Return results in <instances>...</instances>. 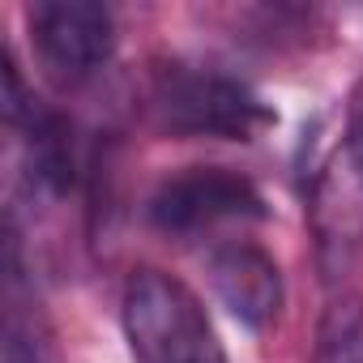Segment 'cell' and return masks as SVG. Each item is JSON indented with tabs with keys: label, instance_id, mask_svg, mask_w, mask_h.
Returning <instances> with one entry per match:
<instances>
[{
	"label": "cell",
	"instance_id": "1",
	"mask_svg": "<svg viewBox=\"0 0 363 363\" xmlns=\"http://www.w3.org/2000/svg\"><path fill=\"white\" fill-rule=\"evenodd\" d=\"M150 116L171 137L257 141L278 124L274 107L231 73L201 65H167L150 86Z\"/></svg>",
	"mask_w": 363,
	"mask_h": 363
},
{
	"label": "cell",
	"instance_id": "2",
	"mask_svg": "<svg viewBox=\"0 0 363 363\" xmlns=\"http://www.w3.org/2000/svg\"><path fill=\"white\" fill-rule=\"evenodd\" d=\"M124 333L137 363H227L201 299L162 269H137L128 278Z\"/></svg>",
	"mask_w": 363,
	"mask_h": 363
},
{
	"label": "cell",
	"instance_id": "3",
	"mask_svg": "<svg viewBox=\"0 0 363 363\" xmlns=\"http://www.w3.org/2000/svg\"><path fill=\"white\" fill-rule=\"evenodd\" d=\"M265 197L231 167H184L167 175L150 197V223L167 235H201L223 223L265 218Z\"/></svg>",
	"mask_w": 363,
	"mask_h": 363
},
{
	"label": "cell",
	"instance_id": "4",
	"mask_svg": "<svg viewBox=\"0 0 363 363\" xmlns=\"http://www.w3.org/2000/svg\"><path fill=\"white\" fill-rule=\"evenodd\" d=\"M26 18L39 60L60 82H86L116 52V18L90 0H48L30 5Z\"/></svg>",
	"mask_w": 363,
	"mask_h": 363
},
{
	"label": "cell",
	"instance_id": "5",
	"mask_svg": "<svg viewBox=\"0 0 363 363\" xmlns=\"http://www.w3.org/2000/svg\"><path fill=\"white\" fill-rule=\"evenodd\" d=\"M210 282H214L218 299L227 303V312L248 329H265L282 308V269L257 244L240 240V244L214 248Z\"/></svg>",
	"mask_w": 363,
	"mask_h": 363
},
{
	"label": "cell",
	"instance_id": "6",
	"mask_svg": "<svg viewBox=\"0 0 363 363\" xmlns=\"http://www.w3.org/2000/svg\"><path fill=\"white\" fill-rule=\"evenodd\" d=\"M18 128L26 137V171L35 179V189L48 193V197H65L77 179V154H73L69 120L39 103Z\"/></svg>",
	"mask_w": 363,
	"mask_h": 363
},
{
	"label": "cell",
	"instance_id": "7",
	"mask_svg": "<svg viewBox=\"0 0 363 363\" xmlns=\"http://www.w3.org/2000/svg\"><path fill=\"white\" fill-rule=\"evenodd\" d=\"M312 363H363V299L342 295L325 308L316 325Z\"/></svg>",
	"mask_w": 363,
	"mask_h": 363
},
{
	"label": "cell",
	"instance_id": "8",
	"mask_svg": "<svg viewBox=\"0 0 363 363\" xmlns=\"http://www.w3.org/2000/svg\"><path fill=\"white\" fill-rule=\"evenodd\" d=\"M0 363H43V333L39 320L26 312L18 291L9 286V312H5V346H0Z\"/></svg>",
	"mask_w": 363,
	"mask_h": 363
},
{
	"label": "cell",
	"instance_id": "9",
	"mask_svg": "<svg viewBox=\"0 0 363 363\" xmlns=\"http://www.w3.org/2000/svg\"><path fill=\"white\" fill-rule=\"evenodd\" d=\"M350 175H359L363 179V86L354 90V99H350V120H346V137H342V145H337V154H333Z\"/></svg>",
	"mask_w": 363,
	"mask_h": 363
}]
</instances>
